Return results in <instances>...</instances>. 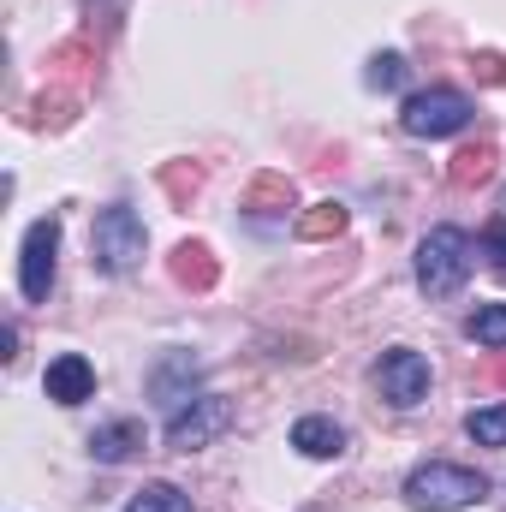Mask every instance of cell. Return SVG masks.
<instances>
[{
	"label": "cell",
	"instance_id": "6da1fadb",
	"mask_svg": "<svg viewBox=\"0 0 506 512\" xmlns=\"http://www.w3.org/2000/svg\"><path fill=\"white\" fill-rule=\"evenodd\" d=\"M489 495V483L465 465H447V459H429L405 477V501L417 512H459V507H477Z\"/></svg>",
	"mask_w": 506,
	"mask_h": 512
},
{
	"label": "cell",
	"instance_id": "7a4b0ae2",
	"mask_svg": "<svg viewBox=\"0 0 506 512\" xmlns=\"http://www.w3.org/2000/svg\"><path fill=\"white\" fill-rule=\"evenodd\" d=\"M465 274H471V239L459 227L423 233V245H417V286L429 298H453L465 286Z\"/></svg>",
	"mask_w": 506,
	"mask_h": 512
},
{
	"label": "cell",
	"instance_id": "3957f363",
	"mask_svg": "<svg viewBox=\"0 0 506 512\" xmlns=\"http://www.w3.org/2000/svg\"><path fill=\"white\" fill-rule=\"evenodd\" d=\"M143 245H149V233H143V221L131 215L126 203H108L96 215V227H90V262H96V274H131Z\"/></svg>",
	"mask_w": 506,
	"mask_h": 512
},
{
	"label": "cell",
	"instance_id": "277c9868",
	"mask_svg": "<svg viewBox=\"0 0 506 512\" xmlns=\"http://www.w3.org/2000/svg\"><path fill=\"white\" fill-rule=\"evenodd\" d=\"M471 96H459V90H423V96H411L405 108H399V126L411 131V137H453V131L471 126Z\"/></svg>",
	"mask_w": 506,
	"mask_h": 512
},
{
	"label": "cell",
	"instance_id": "5b68a950",
	"mask_svg": "<svg viewBox=\"0 0 506 512\" xmlns=\"http://www.w3.org/2000/svg\"><path fill=\"white\" fill-rule=\"evenodd\" d=\"M227 423H233V405H227L221 393H197L191 405H179V411L167 417V447H173V453H197V447H209Z\"/></svg>",
	"mask_w": 506,
	"mask_h": 512
},
{
	"label": "cell",
	"instance_id": "8992f818",
	"mask_svg": "<svg viewBox=\"0 0 506 512\" xmlns=\"http://www.w3.org/2000/svg\"><path fill=\"white\" fill-rule=\"evenodd\" d=\"M54 256H60V215H42L24 233V251H18V286H24L30 304H48V292H54Z\"/></svg>",
	"mask_w": 506,
	"mask_h": 512
},
{
	"label": "cell",
	"instance_id": "52a82bcc",
	"mask_svg": "<svg viewBox=\"0 0 506 512\" xmlns=\"http://www.w3.org/2000/svg\"><path fill=\"white\" fill-rule=\"evenodd\" d=\"M381 399L387 405H399V411H411V405H423L429 399V358L423 352H411V346H393V352H381Z\"/></svg>",
	"mask_w": 506,
	"mask_h": 512
},
{
	"label": "cell",
	"instance_id": "ba28073f",
	"mask_svg": "<svg viewBox=\"0 0 506 512\" xmlns=\"http://www.w3.org/2000/svg\"><path fill=\"white\" fill-rule=\"evenodd\" d=\"M42 393H48L54 405H84V399L96 393V364H90V358H78V352L54 358V364H48V376H42Z\"/></svg>",
	"mask_w": 506,
	"mask_h": 512
},
{
	"label": "cell",
	"instance_id": "9c48e42d",
	"mask_svg": "<svg viewBox=\"0 0 506 512\" xmlns=\"http://www.w3.org/2000/svg\"><path fill=\"white\" fill-rule=\"evenodd\" d=\"M292 447H298L304 459H340V453H346V429H340L334 417H298V423H292Z\"/></svg>",
	"mask_w": 506,
	"mask_h": 512
},
{
	"label": "cell",
	"instance_id": "30bf717a",
	"mask_svg": "<svg viewBox=\"0 0 506 512\" xmlns=\"http://www.w3.org/2000/svg\"><path fill=\"white\" fill-rule=\"evenodd\" d=\"M191 382H197V364L179 352V358H167L155 376H149V387H155V399L167 405V411H179V405H191Z\"/></svg>",
	"mask_w": 506,
	"mask_h": 512
},
{
	"label": "cell",
	"instance_id": "8fae6325",
	"mask_svg": "<svg viewBox=\"0 0 506 512\" xmlns=\"http://www.w3.org/2000/svg\"><path fill=\"white\" fill-rule=\"evenodd\" d=\"M137 447H143V423H131V417H120V423H108V429L90 435V453H96L102 465H126Z\"/></svg>",
	"mask_w": 506,
	"mask_h": 512
},
{
	"label": "cell",
	"instance_id": "7c38bea8",
	"mask_svg": "<svg viewBox=\"0 0 506 512\" xmlns=\"http://www.w3.org/2000/svg\"><path fill=\"white\" fill-rule=\"evenodd\" d=\"M173 274L185 286H215V256H209V245H179L173 251Z\"/></svg>",
	"mask_w": 506,
	"mask_h": 512
},
{
	"label": "cell",
	"instance_id": "4fadbf2b",
	"mask_svg": "<svg viewBox=\"0 0 506 512\" xmlns=\"http://www.w3.org/2000/svg\"><path fill=\"white\" fill-rule=\"evenodd\" d=\"M346 233V209L340 203H316L310 215H298V239H340Z\"/></svg>",
	"mask_w": 506,
	"mask_h": 512
},
{
	"label": "cell",
	"instance_id": "5bb4252c",
	"mask_svg": "<svg viewBox=\"0 0 506 512\" xmlns=\"http://www.w3.org/2000/svg\"><path fill=\"white\" fill-rule=\"evenodd\" d=\"M126 512H197V507H191V495H179L173 483H149V489L131 495Z\"/></svg>",
	"mask_w": 506,
	"mask_h": 512
},
{
	"label": "cell",
	"instance_id": "9a60e30c",
	"mask_svg": "<svg viewBox=\"0 0 506 512\" xmlns=\"http://www.w3.org/2000/svg\"><path fill=\"white\" fill-rule=\"evenodd\" d=\"M465 435H471L477 447H506V405H483V411H471V417H465Z\"/></svg>",
	"mask_w": 506,
	"mask_h": 512
},
{
	"label": "cell",
	"instance_id": "2e32d148",
	"mask_svg": "<svg viewBox=\"0 0 506 512\" xmlns=\"http://www.w3.org/2000/svg\"><path fill=\"white\" fill-rule=\"evenodd\" d=\"M471 340L489 346V352H506V304H477V316H471Z\"/></svg>",
	"mask_w": 506,
	"mask_h": 512
},
{
	"label": "cell",
	"instance_id": "e0dca14e",
	"mask_svg": "<svg viewBox=\"0 0 506 512\" xmlns=\"http://www.w3.org/2000/svg\"><path fill=\"white\" fill-rule=\"evenodd\" d=\"M489 167H495V143L459 149V155H453V185H477V179H489Z\"/></svg>",
	"mask_w": 506,
	"mask_h": 512
},
{
	"label": "cell",
	"instance_id": "ac0fdd59",
	"mask_svg": "<svg viewBox=\"0 0 506 512\" xmlns=\"http://www.w3.org/2000/svg\"><path fill=\"white\" fill-rule=\"evenodd\" d=\"M364 84L370 90H399L405 84V54H376L370 72H364Z\"/></svg>",
	"mask_w": 506,
	"mask_h": 512
},
{
	"label": "cell",
	"instance_id": "d6986e66",
	"mask_svg": "<svg viewBox=\"0 0 506 512\" xmlns=\"http://www.w3.org/2000/svg\"><path fill=\"white\" fill-rule=\"evenodd\" d=\"M483 251L495 256V268L506 274V215H501V221H489V227H483Z\"/></svg>",
	"mask_w": 506,
	"mask_h": 512
},
{
	"label": "cell",
	"instance_id": "ffe728a7",
	"mask_svg": "<svg viewBox=\"0 0 506 512\" xmlns=\"http://www.w3.org/2000/svg\"><path fill=\"white\" fill-rule=\"evenodd\" d=\"M489 387H506V358H495V364H489Z\"/></svg>",
	"mask_w": 506,
	"mask_h": 512
},
{
	"label": "cell",
	"instance_id": "44dd1931",
	"mask_svg": "<svg viewBox=\"0 0 506 512\" xmlns=\"http://www.w3.org/2000/svg\"><path fill=\"white\" fill-rule=\"evenodd\" d=\"M501 209H506V191H501Z\"/></svg>",
	"mask_w": 506,
	"mask_h": 512
},
{
	"label": "cell",
	"instance_id": "7402d4cb",
	"mask_svg": "<svg viewBox=\"0 0 506 512\" xmlns=\"http://www.w3.org/2000/svg\"><path fill=\"white\" fill-rule=\"evenodd\" d=\"M102 6H114V0H102Z\"/></svg>",
	"mask_w": 506,
	"mask_h": 512
}]
</instances>
